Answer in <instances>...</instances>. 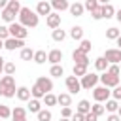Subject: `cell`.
Listing matches in <instances>:
<instances>
[{
	"mask_svg": "<svg viewBox=\"0 0 121 121\" xmlns=\"http://www.w3.org/2000/svg\"><path fill=\"white\" fill-rule=\"evenodd\" d=\"M2 47H4V42H2V40H0V49H2Z\"/></svg>",
	"mask_w": 121,
	"mask_h": 121,
	"instance_id": "56",
	"label": "cell"
},
{
	"mask_svg": "<svg viewBox=\"0 0 121 121\" xmlns=\"http://www.w3.org/2000/svg\"><path fill=\"white\" fill-rule=\"evenodd\" d=\"M36 85L47 95V93H51L53 91V81H51V78H45V76H40L38 79H36Z\"/></svg>",
	"mask_w": 121,
	"mask_h": 121,
	"instance_id": "8",
	"label": "cell"
},
{
	"mask_svg": "<svg viewBox=\"0 0 121 121\" xmlns=\"http://www.w3.org/2000/svg\"><path fill=\"white\" fill-rule=\"evenodd\" d=\"M106 121H121V119H119V115H117V113H110V115L106 117Z\"/></svg>",
	"mask_w": 121,
	"mask_h": 121,
	"instance_id": "50",
	"label": "cell"
},
{
	"mask_svg": "<svg viewBox=\"0 0 121 121\" xmlns=\"http://www.w3.org/2000/svg\"><path fill=\"white\" fill-rule=\"evenodd\" d=\"M15 62H4V74L6 76H13L15 74Z\"/></svg>",
	"mask_w": 121,
	"mask_h": 121,
	"instance_id": "39",
	"label": "cell"
},
{
	"mask_svg": "<svg viewBox=\"0 0 121 121\" xmlns=\"http://www.w3.org/2000/svg\"><path fill=\"white\" fill-rule=\"evenodd\" d=\"M6 6H8V0H0V9H6Z\"/></svg>",
	"mask_w": 121,
	"mask_h": 121,
	"instance_id": "51",
	"label": "cell"
},
{
	"mask_svg": "<svg viewBox=\"0 0 121 121\" xmlns=\"http://www.w3.org/2000/svg\"><path fill=\"white\" fill-rule=\"evenodd\" d=\"M36 115H38V121H51V117H53L49 110H40Z\"/></svg>",
	"mask_w": 121,
	"mask_h": 121,
	"instance_id": "37",
	"label": "cell"
},
{
	"mask_svg": "<svg viewBox=\"0 0 121 121\" xmlns=\"http://www.w3.org/2000/svg\"><path fill=\"white\" fill-rule=\"evenodd\" d=\"M43 96H45V93H43V91H42V89H40V87H38V85L34 83V85L30 87V98H36V100H42Z\"/></svg>",
	"mask_w": 121,
	"mask_h": 121,
	"instance_id": "24",
	"label": "cell"
},
{
	"mask_svg": "<svg viewBox=\"0 0 121 121\" xmlns=\"http://www.w3.org/2000/svg\"><path fill=\"white\" fill-rule=\"evenodd\" d=\"M42 100H43V104H45V106H55V104H57V96H55L53 93H47Z\"/></svg>",
	"mask_w": 121,
	"mask_h": 121,
	"instance_id": "36",
	"label": "cell"
},
{
	"mask_svg": "<svg viewBox=\"0 0 121 121\" xmlns=\"http://www.w3.org/2000/svg\"><path fill=\"white\" fill-rule=\"evenodd\" d=\"M102 6V19H112L115 17V8L112 4H100Z\"/></svg>",
	"mask_w": 121,
	"mask_h": 121,
	"instance_id": "18",
	"label": "cell"
},
{
	"mask_svg": "<svg viewBox=\"0 0 121 121\" xmlns=\"http://www.w3.org/2000/svg\"><path fill=\"white\" fill-rule=\"evenodd\" d=\"M85 74H87V66H81V64H74V70H72V76H74V78L81 79Z\"/></svg>",
	"mask_w": 121,
	"mask_h": 121,
	"instance_id": "23",
	"label": "cell"
},
{
	"mask_svg": "<svg viewBox=\"0 0 121 121\" xmlns=\"http://www.w3.org/2000/svg\"><path fill=\"white\" fill-rule=\"evenodd\" d=\"M21 2L19 0H8V6H6V9L8 11H11L13 15H19V11H21Z\"/></svg>",
	"mask_w": 121,
	"mask_h": 121,
	"instance_id": "19",
	"label": "cell"
},
{
	"mask_svg": "<svg viewBox=\"0 0 121 121\" xmlns=\"http://www.w3.org/2000/svg\"><path fill=\"white\" fill-rule=\"evenodd\" d=\"M60 115H62V119H70L74 115V112H72V108H62L60 110Z\"/></svg>",
	"mask_w": 121,
	"mask_h": 121,
	"instance_id": "47",
	"label": "cell"
},
{
	"mask_svg": "<svg viewBox=\"0 0 121 121\" xmlns=\"http://www.w3.org/2000/svg\"><path fill=\"white\" fill-rule=\"evenodd\" d=\"M2 85V83H0ZM4 87V85H2ZM15 93H17V87H4V93H2V96H6V98H13L15 96Z\"/></svg>",
	"mask_w": 121,
	"mask_h": 121,
	"instance_id": "40",
	"label": "cell"
},
{
	"mask_svg": "<svg viewBox=\"0 0 121 121\" xmlns=\"http://www.w3.org/2000/svg\"><path fill=\"white\" fill-rule=\"evenodd\" d=\"M60 121H70V119H62V117H60Z\"/></svg>",
	"mask_w": 121,
	"mask_h": 121,
	"instance_id": "58",
	"label": "cell"
},
{
	"mask_svg": "<svg viewBox=\"0 0 121 121\" xmlns=\"http://www.w3.org/2000/svg\"><path fill=\"white\" fill-rule=\"evenodd\" d=\"M51 38H53L55 42H62V40L66 38V32H64L62 28H55V30L51 32Z\"/></svg>",
	"mask_w": 121,
	"mask_h": 121,
	"instance_id": "31",
	"label": "cell"
},
{
	"mask_svg": "<svg viewBox=\"0 0 121 121\" xmlns=\"http://www.w3.org/2000/svg\"><path fill=\"white\" fill-rule=\"evenodd\" d=\"M45 23H47V26H49L51 30H55V28H60V13H57V11H51V13L47 15Z\"/></svg>",
	"mask_w": 121,
	"mask_h": 121,
	"instance_id": "9",
	"label": "cell"
},
{
	"mask_svg": "<svg viewBox=\"0 0 121 121\" xmlns=\"http://www.w3.org/2000/svg\"><path fill=\"white\" fill-rule=\"evenodd\" d=\"M108 62H106V59L104 57H98V59H95V68L98 70V72H106L108 70Z\"/></svg>",
	"mask_w": 121,
	"mask_h": 121,
	"instance_id": "25",
	"label": "cell"
},
{
	"mask_svg": "<svg viewBox=\"0 0 121 121\" xmlns=\"http://www.w3.org/2000/svg\"><path fill=\"white\" fill-rule=\"evenodd\" d=\"M49 13H51V4L49 2H43L42 0V2L36 4V15H45L47 17Z\"/></svg>",
	"mask_w": 121,
	"mask_h": 121,
	"instance_id": "14",
	"label": "cell"
},
{
	"mask_svg": "<svg viewBox=\"0 0 121 121\" xmlns=\"http://www.w3.org/2000/svg\"><path fill=\"white\" fill-rule=\"evenodd\" d=\"M70 36H72L74 40H79V42H81V40H83V28L78 26V25L72 26V28H70Z\"/></svg>",
	"mask_w": 121,
	"mask_h": 121,
	"instance_id": "27",
	"label": "cell"
},
{
	"mask_svg": "<svg viewBox=\"0 0 121 121\" xmlns=\"http://www.w3.org/2000/svg\"><path fill=\"white\" fill-rule=\"evenodd\" d=\"M8 117H11V110L6 104H0V119H8Z\"/></svg>",
	"mask_w": 121,
	"mask_h": 121,
	"instance_id": "41",
	"label": "cell"
},
{
	"mask_svg": "<svg viewBox=\"0 0 121 121\" xmlns=\"http://www.w3.org/2000/svg\"><path fill=\"white\" fill-rule=\"evenodd\" d=\"M64 83H66V89H68V95H76V93H79V91H81V85H79V79H78V78H74V76H68Z\"/></svg>",
	"mask_w": 121,
	"mask_h": 121,
	"instance_id": "7",
	"label": "cell"
},
{
	"mask_svg": "<svg viewBox=\"0 0 121 121\" xmlns=\"http://www.w3.org/2000/svg\"><path fill=\"white\" fill-rule=\"evenodd\" d=\"M68 11H70V13L74 15V17H79V15H83L85 8H83V4H81V2H74V4H70Z\"/></svg>",
	"mask_w": 121,
	"mask_h": 121,
	"instance_id": "17",
	"label": "cell"
},
{
	"mask_svg": "<svg viewBox=\"0 0 121 121\" xmlns=\"http://www.w3.org/2000/svg\"><path fill=\"white\" fill-rule=\"evenodd\" d=\"M115 19L121 23V9H119V11H115Z\"/></svg>",
	"mask_w": 121,
	"mask_h": 121,
	"instance_id": "52",
	"label": "cell"
},
{
	"mask_svg": "<svg viewBox=\"0 0 121 121\" xmlns=\"http://www.w3.org/2000/svg\"><path fill=\"white\" fill-rule=\"evenodd\" d=\"M119 72H121V62H119Z\"/></svg>",
	"mask_w": 121,
	"mask_h": 121,
	"instance_id": "59",
	"label": "cell"
},
{
	"mask_svg": "<svg viewBox=\"0 0 121 121\" xmlns=\"http://www.w3.org/2000/svg\"><path fill=\"white\" fill-rule=\"evenodd\" d=\"M106 112H110V113H117V108H119V102L117 100H113V98H110V100H106Z\"/></svg>",
	"mask_w": 121,
	"mask_h": 121,
	"instance_id": "29",
	"label": "cell"
},
{
	"mask_svg": "<svg viewBox=\"0 0 121 121\" xmlns=\"http://www.w3.org/2000/svg\"><path fill=\"white\" fill-rule=\"evenodd\" d=\"M96 83H98V74H95V72H87V74L79 79L81 89H95Z\"/></svg>",
	"mask_w": 121,
	"mask_h": 121,
	"instance_id": "3",
	"label": "cell"
},
{
	"mask_svg": "<svg viewBox=\"0 0 121 121\" xmlns=\"http://www.w3.org/2000/svg\"><path fill=\"white\" fill-rule=\"evenodd\" d=\"M25 45V40H15V38H8L4 42V49L8 51H15V49H23Z\"/></svg>",
	"mask_w": 121,
	"mask_h": 121,
	"instance_id": "10",
	"label": "cell"
},
{
	"mask_svg": "<svg viewBox=\"0 0 121 121\" xmlns=\"http://www.w3.org/2000/svg\"><path fill=\"white\" fill-rule=\"evenodd\" d=\"M72 59H74V64H81V66H89V59L85 53H81L79 49H74L72 51Z\"/></svg>",
	"mask_w": 121,
	"mask_h": 121,
	"instance_id": "11",
	"label": "cell"
},
{
	"mask_svg": "<svg viewBox=\"0 0 121 121\" xmlns=\"http://www.w3.org/2000/svg\"><path fill=\"white\" fill-rule=\"evenodd\" d=\"M115 42H117V45H119V47H117V49H121V36H119V38H117V40H115Z\"/></svg>",
	"mask_w": 121,
	"mask_h": 121,
	"instance_id": "53",
	"label": "cell"
},
{
	"mask_svg": "<svg viewBox=\"0 0 121 121\" xmlns=\"http://www.w3.org/2000/svg\"><path fill=\"white\" fill-rule=\"evenodd\" d=\"M117 115H119V119H121V106L117 108Z\"/></svg>",
	"mask_w": 121,
	"mask_h": 121,
	"instance_id": "55",
	"label": "cell"
},
{
	"mask_svg": "<svg viewBox=\"0 0 121 121\" xmlns=\"http://www.w3.org/2000/svg\"><path fill=\"white\" fill-rule=\"evenodd\" d=\"M119 36H121V30H117L115 26H110V28L106 30V38H108V40H117Z\"/></svg>",
	"mask_w": 121,
	"mask_h": 121,
	"instance_id": "30",
	"label": "cell"
},
{
	"mask_svg": "<svg viewBox=\"0 0 121 121\" xmlns=\"http://www.w3.org/2000/svg\"><path fill=\"white\" fill-rule=\"evenodd\" d=\"M15 96H17L19 100L26 102V100H30V89H28V87H25V85H21V87H17V93H15Z\"/></svg>",
	"mask_w": 121,
	"mask_h": 121,
	"instance_id": "15",
	"label": "cell"
},
{
	"mask_svg": "<svg viewBox=\"0 0 121 121\" xmlns=\"http://www.w3.org/2000/svg\"><path fill=\"white\" fill-rule=\"evenodd\" d=\"M91 17H93L95 21H100V19H102V6H98L96 9H93V11H91Z\"/></svg>",
	"mask_w": 121,
	"mask_h": 121,
	"instance_id": "44",
	"label": "cell"
},
{
	"mask_svg": "<svg viewBox=\"0 0 121 121\" xmlns=\"http://www.w3.org/2000/svg\"><path fill=\"white\" fill-rule=\"evenodd\" d=\"M49 4H51V8L57 9V11H64V9L70 8V4H68L66 0H53V2H49Z\"/></svg>",
	"mask_w": 121,
	"mask_h": 121,
	"instance_id": "21",
	"label": "cell"
},
{
	"mask_svg": "<svg viewBox=\"0 0 121 121\" xmlns=\"http://www.w3.org/2000/svg\"><path fill=\"white\" fill-rule=\"evenodd\" d=\"M91 113H95V115L98 117V115L106 113V108H104V106H102L100 102H96V104H93V106H91Z\"/></svg>",
	"mask_w": 121,
	"mask_h": 121,
	"instance_id": "34",
	"label": "cell"
},
{
	"mask_svg": "<svg viewBox=\"0 0 121 121\" xmlns=\"http://www.w3.org/2000/svg\"><path fill=\"white\" fill-rule=\"evenodd\" d=\"M57 104H60L62 108H70L72 106V96L68 93H60V95H57Z\"/></svg>",
	"mask_w": 121,
	"mask_h": 121,
	"instance_id": "16",
	"label": "cell"
},
{
	"mask_svg": "<svg viewBox=\"0 0 121 121\" xmlns=\"http://www.w3.org/2000/svg\"><path fill=\"white\" fill-rule=\"evenodd\" d=\"M110 96H112V91L106 87H95L93 89V98L96 102H106V100H110Z\"/></svg>",
	"mask_w": 121,
	"mask_h": 121,
	"instance_id": "6",
	"label": "cell"
},
{
	"mask_svg": "<svg viewBox=\"0 0 121 121\" xmlns=\"http://www.w3.org/2000/svg\"><path fill=\"white\" fill-rule=\"evenodd\" d=\"M85 121H98V117H96L95 113H91V112H89V113L85 115Z\"/></svg>",
	"mask_w": 121,
	"mask_h": 121,
	"instance_id": "49",
	"label": "cell"
},
{
	"mask_svg": "<svg viewBox=\"0 0 121 121\" xmlns=\"http://www.w3.org/2000/svg\"><path fill=\"white\" fill-rule=\"evenodd\" d=\"M60 60H62V51L60 49H51L47 53V62H51V66L53 64H60Z\"/></svg>",
	"mask_w": 121,
	"mask_h": 121,
	"instance_id": "12",
	"label": "cell"
},
{
	"mask_svg": "<svg viewBox=\"0 0 121 121\" xmlns=\"http://www.w3.org/2000/svg\"><path fill=\"white\" fill-rule=\"evenodd\" d=\"M91 47H93V45H91V40H85V38H83V40L79 42V47H78V49H79L81 53H85V55H87V53L91 51Z\"/></svg>",
	"mask_w": 121,
	"mask_h": 121,
	"instance_id": "32",
	"label": "cell"
},
{
	"mask_svg": "<svg viewBox=\"0 0 121 121\" xmlns=\"http://www.w3.org/2000/svg\"><path fill=\"white\" fill-rule=\"evenodd\" d=\"M102 57L106 59L108 64H119V62H121V49L110 47V49H106V53H104Z\"/></svg>",
	"mask_w": 121,
	"mask_h": 121,
	"instance_id": "5",
	"label": "cell"
},
{
	"mask_svg": "<svg viewBox=\"0 0 121 121\" xmlns=\"http://www.w3.org/2000/svg\"><path fill=\"white\" fill-rule=\"evenodd\" d=\"M38 23H40V17L36 15V11H32L30 8H25L23 6L21 11H19V25H23L28 30V28H36Z\"/></svg>",
	"mask_w": 121,
	"mask_h": 121,
	"instance_id": "1",
	"label": "cell"
},
{
	"mask_svg": "<svg viewBox=\"0 0 121 121\" xmlns=\"http://www.w3.org/2000/svg\"><path fill=\"white\" fill-rule=\"evenodd\" d=\"M76 112H78V113H81V115H87V113L91 112V102H89V100H79V102H78Z\"/></svg>",
	"mask_w": 121,
	"mask_h": 121,
	"instance_id": "20",
	"label": "cell"
},
{
	"mask_svg": "<svg viewBox=\"0 0 121 121\" xmlns=\"http://www.w3.org/2000/svg\"><path fill=\"white\" fill-rule=\"evenodd\" d=\"M8 38H9V30H8V26H2V25H0V40L6 42Z\"/></svg>",
	"mask_w": 121,
	"mask_h": 121,
	"instance_id": "46",
	"label": "cell"
},
{
	"mask_svg": "<svg viewBox=\"0 0 121 121\" xmlns=\"http://www.w3.org/2000/svg\"><path fill=\"white\" fill-rule=\"evenodd\" d=\"M98 6H100V4H98L96 0H87V2L83 4V8H85V9H89V11H93V9H96Z\"/></svg>",
	"mask_w": 121,
	"mask_h": 121,
	"instance_id": "43",
	"label": "cell"
},
{
	"mask_svg": "<svg viewBox=\"0 0 121 121\" xmlns=\"http://www.w3.org/2000/svg\"><path fill=\"white\" fill-rule=\"evenodd\" d=\"M36 64H43L45 60H47V53L43 51V49H38V51H34V59H32Z\"/></svg>",
	"mask_w": 121,
	"mask_h": 121,
	"instance_id": "22",
	"label": "cell"
},
{
	"mask_svg": "<svg viewBox=\"0 0 121 121\" xmlns=\"http://www.w3.org/2000/svg\"><path fill=\"white\" fill-rule=\"evenodd\" d=\"M0 83L4 87H15V78L13 76H4V78H0Z\"/></svg>",
	"mask_w": 121,
	"mask_h": 121,
	"instance_id": "35",
	"label": "cell"
},
{
	"mask_svg": "<svg viewBox=\"0 0 121 121\" xmlns=\"http://www.w3.org/2000/svg\"><path fill=\"white\" fill-rule=\"evenodd\" d=\"M70 121H85V115H81V113H78V112H74V115L70 117Z\"/></svg>",
	"mask_w": 121,
	"mask_h": 121,
	"instance_id": "48",
	"label": "cell"
},
{
	"mask_svg": "<svg viewBox=\"0 0 121 121\" xmlns=\"http://www.w3.org/2000/svg\"><path fill=\"white\" fill-rule=\"evenodd\" d=\"M98 81H100L102 87H106V89H113V87L119 85V78L110 76L108 72H102V76H98Z\"/></svg>",
	"mask_w": 121,
	"mask_h": 121,
	"instance_id": "4",
	"label": "cell"
},
{
	"mask_svg": "<svg viewBox=\"0 0 121 121\" xmlns=\"http://www.w3.org/2000/svg\"><path fill=\"white\" fill-rule=\"evenodd\" d=\"M11 119L13 121H26V110L21 106H15L11 110Z\"/></svg>",
	"mask_w": 121,
	"mask_h": 121,
	"instance_id": "13",
	"label": "cell"
},
{
	"mask_svg": "<svg viewBox=\"0 0 121 121\" xmlns=\"http://www.w3.org/2000/svg\"><path fill=\"white\" fill-rule=\"evenodd\" d=\"M106 72H108L110 76H115V78H119V74H121V72H119V64H110Z\"/></svg>",
	"mask_w": 121,
	"mask_h": 121,
	"instance_id": "42",
	"label": "cell"
},
{
	"mask_svg": "<svg viewBox=\"0 0 121 121\" xmlns=\"http://www.w3.org/2000/svg\"><path fill=\"white\" fill-rule=\"evenodd\" d=\"M40 110H42V102L36 100V98H30V100H28V112H30V113H38Z\"/></svg>",
	"mask_w": 121,
	"mask_h": 121,
	"instance_id": "26",
	"label": "cell"
},
{
	"mask_svg": "<svg viewBox=\"0 0 121 121\" xmlns=\"http://www.w3.org/2000/svg\"><path fill=\"white\" fill-rule=\"evenodd\" d=\"M8 30H9V38H15V40H25L28 36V30L19 23H11L8 26Z\"/></svg>",
	"mask_w": 121,
	"mask_h": 121,
	"instance_id": "2",
	"label": "cell"
},
{
	"mask_svg": "<svg viewBox=\"0 0 121 121\" xmlns=\"http://www.w3.org/2000/svg\"><path fill=\"white\" fill-rule=\"evenodd\" d=\"M112 98L113 100H121V85H117V87H113V91H112Z\"/></svg>",
	"mask_w": 121,
	"mask_h": 121,
	"instance_id": "45",
	"label": "cell"
},
{
	"mask_svg": "<svg viewBox=\"0 0 121 121\" xmlns=\"http://www.w3.org/2000/svg\"><path fill=\"white\" fill-rule=\"evenodd\" d=\"M21 59H23V60H32V59H34V51H32L30 47H23V49H21Z\"/></svg>",
	"mask_w": 121,
	"mask_h": 121,
	"instance_id": "33",
	"label": "cell"
},
{
	"mask_svg": "<svg viewBox=\"0 0 121 121\" xmlns=\"http://www.w3.org/2000/svg\"><path fill=\"white\" fill-rule=\"evenodd\" d=\"M0 17H2L6 23H9V25H11V23H15V15H13L11 11H8V9H2V15H0Z\"/></svg>",
	"mask_w": 121,
	"mask_h": 121,
	"instance_id": "38",
	"label": "cell"
},
{
	"mask_svg": "<svg viewBox=\"0 0 121 121\" xmlns=\"http://www.w3.org/2000/svg\"><path fill=\"white\" fill-rule=\"evenodd\" d=\"M49 74H51L53 78H60V76H64V68H62V64H53V66L49 68Z\"/></svg>",
	"mask_w": 121,
	"mask_h": 121,
	"instance_id": "28",
	"label": "cell"
},
{
	"mask_svg": "<svg viewBox=\"0 0 121 121\" xmlns=\"http://www.w3.org/2000/svg\"><path fill=\"white\" fill-rule=\"evenodd\" d=\"M2 72H4V66H0V74H2Z\"/></svg>",
	"mask_w": 121,
	"mask_h": 121,
	"instance_id": "57",
	"label": "cell"
},
{
	"mask_svg": "<svg viewBox=\"0 0 121 121\" xmlns=\"http://www.w3.org/2000/svg\"><path fill=\"white\" fill-rule=\"evenodd\" d=\"M0 66H4V57L0 55Z\"/></svg>",
	"mask_w": 121,
	"mask_h": 121,
	"instance_id": "54",
	"label": "cell"
}]
</instances>
